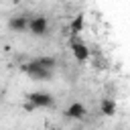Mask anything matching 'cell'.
Listing matches in <instances>:
<instances>
[{"label":"cell","instance_id":"6da1fadb","mask_svg":"<svg viewBox=\"0 0 130 130\" xmlns=\"http://www.w3.org/2000/svg\"><path fill=\"white\" fill-rule=\"evenodd\" d=\"M53 106H55V98L49 91H30V93H26V110L53 108Z\"/></svg>","mask_w":130,"mask_h":130},{"label":"cell","instance_id":"7a4b0ae2","mask_svg":"<svg viewBox=\"0 0 130 130\" xmlns=\"http://www.w3.org/2000/svg\"><path fill=\"white\" fill-rule=\"evenodd\" d=\"M20 69H22L30 79H35V81H43V79H49V77L53 75V69L43 67L41 63H37V59H32V61H28V63L20 65Z\"/></svg>","mask_w":130,"mask_h":130},{"label":"cell","instance_id":"3957f363","mask_svg":"<svg viewBox=\"0 0 130 130\" xmlns=\"http://www.w3.org/2000/svg\"><path fill=\"white\" fill-rule=\"evenodd\" d=\"M28 30H30L32 37H45L47 30H49V20H47L43 14H37V16L30 18V22H28Z\"/></svg>","mask_w":130,"mask_h":130},{"label":"cell","instance_id":"277c9868","mask_svg":"<svg viewBox=\"0 0 130 130\" xmlns=\"http://www.w3.org/2000/svg\"><path fill=\"white\" fill-rule=\"evenodd\" d=\"M28 22H30L28 14H14L8 18V28L12 32H24L28 28Z\"/></svg>","mask_w":130,"mask_h":130},{"label":"cell","instance_id":"5b68a950","mask_svg":"<svg viewBox=\"0 0 130 130\" xmlns=\"http://www.w3.org/2000/svg\"><path fill=\"white\" fill-rule=\"evenodd\" d=\"M71 51H73V55H75L77 61H87V57H89V47H87V43L81 41L79 37H73V41H71Z\"/></svg>","mask_w":130,"mask_h":130},{"label":"cell","instance_id":"8992f818","mask_svg":"<svg viewBox=\"0 0 130 130\" xmlns=\"http://www.w3.org/2000/svg\"><path fill=\"white\" fill-rule=\"evenodd\" d=\"M85 114H87V108L81 102H73L65 108V118H69V120H83Z\"/></svg>","mask_w":130,"mask_h":130},{"label":"cell","instance_id":"52a82bcc","mask_svg":"<svg viewBox=\"0 0 130 130\" xmlns=\"http://www.w3.org/2000/svg\"><path fill=\"white\" fill-rule=\"evenodd\" d=\"M116 110H118V106H116V100H114V98H104V100L100 102V114H102V116L110 118V116L116 114Z\"/></svg>","mask_w":130,"mask_h":130},{"label":"cell","instance_id":"ba28073f","mask_svg":"<svg viewBox=\"0 0 130 130\" xmlns=\"http://www.w3.org/2000/svg\"><path fill=\"white\" fill-rule=\"evenodd\" d=\"M83 24H85V20H83V16L81 14H77L71 22H69V35H73V37H77L79 32H81V28H83Z\"/></svg>","mask_w":130,"mask_h":130},{"label":"cell","instance_id":"9c48e42d","mask_svg":"<svg viewBox=\"0 0 130 130\" xmlns=\"http://www.w3.org/2000/svg\"><path fill=\"white\" fill-rule=\"evenodd\" d=\"M37 63H41L47 69H55L57 67V59L53 55H41V57H37Z\"/></svg>","mask_w":130,"mask_h":130}]
</instances>
